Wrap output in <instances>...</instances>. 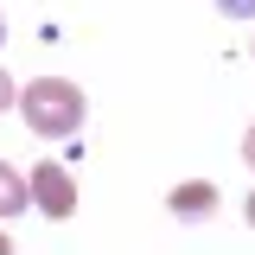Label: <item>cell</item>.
<instances>
[{
    "mask_svg": "<svg viewBox=\"0 0 255 255\" xmlns=\"http://www.w3.org/2000/svg\"><path fill=\"white\" fill-rule=\"evenodd\" d=\"M0 32H6V26H0Z\"/></svg>",
    "mask_w": 255,
    "mask_h": 255,
    "instance_id": "cell-10",
    "label": "cell"
},
{
    "mask_svg": "<svg viewBox=\"0 0 255 255\" xmlns=\"http://www.w3.org/2000/svg\"><path fill=\"white\" fill-rule=\"evenodd\" d=\"M249 230H255V191H249Z\"/></svg>",
    "mask_w": 255,
    "mask_h": 255,
    "instance_id": "cell-9",
    "label": "cell"
},
{
    "mask_svg": "<svg viewBox=\"0 0 255 255\" xmlns=\"http://www.w3.org/2000/svg\"><path fill=\"white\" fill-rule=\"evenodd\" d=\"M13 102H19V90H13V77H6V70H0V115H6V109H13Z\"/></svg>",
    "mask_w": 255,
    "mask_h": 255,
    "instance_id": "cell-6",
    "label": "cell"
},
{
    "mask_svg": "<svg viewBox=\"0 0 255 255\" xmlns=\"http://www.w3.org/2000/svg\"><path fill=\"white\" fill-rule=\"evenodd\" d=\"M26 204H32V185L13 172V166H6V159H0V217H19Z\"/></svg>",
    "mask_w": 255,
    "mask_h": 255,
    "instance_id": "cell-4",
    "label": "cell"
},
{
    "mask_svg": "<svg viewBox=\"0 0 255 255\" xmlns=\"http://www.w3.org/2000/svg\"><path fill=\"white\" fill-rule=\"evenodd\" d=\"M0 255H13V236H6V230H0Z\"/></svg>",
    "mask_w": 255,
    "mask_h": 255,
    "instance_id": "cell-8",
    "label": "cell"
},
{
    "mask_svg": "<svg viewBox=\"0 0 255 255\" xmlns=\"http://www.w3.org/2000/svg\"><path fill=\"white\" fill-rule=\"evenodd\" d=\"M217 13H230V19H255V0H217Z\"/></svg>",
    "mask_w": 255,
    "mask_h": 255,
    "instance_id": "cell-5",
    "label": "cell"
},
{
    "mask_svg": "<svg viewBox=\"0 0 255 255\" xmlns=\"http://www.w3.org/2000/svg\"><path fill=\"white\" fill-rule=\"evenodd\" d=\"M19 115H26L32 134L64 140V134L83 128V90H77L70 77H32L26 90H19Z\"/></svg>",
    "mask_w": 255,
    "mask_h": 255,
    "instance_id": "cell-1",
    "label": "cell"
},
{
    "mask_svg": "<svg viewBox=\"0 0 255 255\" xmlns=\"http://www.w3.org/2000/svg\"><path fill=\"white\" fill-rule=\"evenodd\" d=\"M217 204H223V191L211 185V179H185V185H172V198H166V211L179 223H204V217H217Z\"/></svg>",
    "mask_w": 255,
    "mask_h": 255,
    "instance_id": "cell-3",
    "label": "cell"
},
{
    "mask_svg": "<svg viewBox=\"0 0 255 255\" xmlns=\"http://www.w3.org/2000/svg\"><path fill=\"white\" fill-rule=\"evenodd\" d=\"M243 159H249V172H255V122H249V134H243Z\"/></svg>",
    "mask_w": 255,
    "mask_h": 255,
    "instance_id": "cell-7",
    "label": "cell"
},
{
    "mask_svg": "<svg viewBox=\"0 0 255 255\" xmlns=\"http://www.w3.org/2000/svg\"><path fill=\"white\" fill-rule=\"evenodd\" d=\"M26 185H32V204H38L45 217H70V211H77V179H70L64 166H51V159H45V166H32Z\"/></svg>",
    "mask_w": 255,
    "mask_h": 255,
    "instance_id": "cell-2",
    "label": "cell"
}]
</instances>
